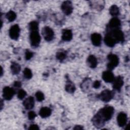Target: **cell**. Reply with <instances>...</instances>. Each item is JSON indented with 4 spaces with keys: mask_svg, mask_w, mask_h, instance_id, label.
<instances>
[{
    "mask_svg": "<svg viewBox=\"0 0 130 130\" xmlns=\"http://www.w3.org/2000/svg\"><path fill=\"white\" fill-rule=\"evenodd\" d=\"M114 112V109L113 107L111 106H106L101 109L98 112L105 121H108L110 120Z\"/></svg>",
    "mask_w": 130,
    "mask_h": 130,
    "instance_id": "cell-1",
    "label": "cell"
},
{
    "mask_svg": "<svg viewBox=\"0 0 130 130\" xmlns=\"http://www.w3.org/2000/svg\"><path fill=\"white\" fill-rule=\"evenodd\" d=\"M29 39L31 46L33 47L38 46L41 41V37L38 30L31 31L29 35Z\"/></svg>",
    "mask_w": 130,
    "mask_h": 130,
    "instance_id": "cell-2",
    "label": "cell"
},
{
    "mask_svg": "<svg viewBox=\"0 0 130 130\" xmlns=\"http://www.w3.org/2000/svg\"><path fill=\"white\" fill-rule=\"evenodd\" d=\"M108 59L109 62L107 64V68L110 70L114 69L119 63V58L118 56L115 54H109L108 56Z\"/></svg>",
    "mask_w": 130,
    "mask_h": 130,
    "instance_id": "cell-3",
    "label": "cell"
},
{
    "mask_svg": "<svg viewBox=\"0 0 130 130\" xmlns=\"http://www.w3.org/2000/svg\"><path fill=\"white\" fill-rule=\"evenodd\" d=\"M42 33L44 39L47 41H50L53 40L54 38V31L50 27L48 26L44 27L42 29Z\"/></svg>",
    "mask_w": 130,
    "mask_h": 130,
    "instance_id": "cell-4",
    "label": "cell"
},
{
    "mask_svg": "<svg viewBox=\"0 0 130 130\" xmlns=\"http://www.w3.org/2000/svg\"><path fill=\"white\" fill-rule=\"evenodd\" d=\"M113 92L108 89H106L103 91L99 95L100 99L104 102L110 101L113 97Z\"/></svg>",
    "mask_w": 130,
    "mask_h": 130,
    "instance_id": "cell-5",
    "label": "cell"
},
{
    "mask_svg": "<svg viewBox=\"0 0 130 130\" xmlns=\"http://www.w3.org/2000/svg\"><path fill=\"white\" fill-rule=\"evenodd\" d=\"M20 30L19 26L17 24L12 26L9 30V36L10 38L13 40H17L19 36Z\"/></svg>",
    "mask_w": 130,
    "mask_h": 130,
    "instance_id": "cell-6",
    "label": "cell"
},
{
    "mask_svg": "<svg viewBox=\"0 0 130 130\" xmlns=\"http://www.w3.org/2000/svg\"><path fill=\"white\" fill-rule=\"evenodd\" d=\"M110 34L113 37L116 43L121 42L124 41V35L121 30L118 29H113Z\"/></svg>",
    "mask_w": 130,
    "mask_h": 130,
    "instance_id": "cell-7",
    "label": "cell"
},
{
    "mask_svg": "<svg viewBox=\"0 0 130 130\" xmlns=\"http://www.w3.org/2000/svg\"><path fill=\"white\" fill-rule=\"evenodd\" d=\"M62 12L67 15H69L72 13L73 6L70 1H64L62 3L61 6Z\"/></svg>",
    "mask_w": 130,
    "mask_h": 130,
    "instance_id": "cell-8",
    "label": "cell"
},
{
    "mask_svg": "<svg viewBox=\"0 0 130 130\" xmlns=\"http://www.w3.org/2000/svg\"><path fill=\"white\" fill-rule=\"evenodd\" d=\"M15 94L14 90L10 87L6 86L3 90V98L6 100H10Z\"/></svg>",
    "mask_w": 130,
    "mask_h": 130,
    "instance_id": "cell-9",
    "label": "cell"
},
{
    "mask_svg": "<svg viewBox=\"0 0 130 130\" xmlns=\"http://www.w3.org/2000/svg\"><path fill=\"white\" fill-rule=\"evenodd\" d=\"M105 121L104 119L99 113H98L92 118L93 124L97 128H100L103 126L105 124Z\"/></svg>",
    "mask_w": 130,
    "mask_h": 130,
    "instance_id": "cell-10",
    "label": "cell"
},
{
    "mask_svg": "<svg viewBox=\"0 0 130 130\" xmlns=\"http://www.w3.org/2000/svg\"><path fill=\"white\" fill-rule=\"evenodd\" d=\"M127 115L124 112H120L117 117V121L118 125L120 127L124 126L127 122Z\"/></svg>",
    "mask_w": 130,
    "mask_h": 130,
    "instance_id": "cell-11",
    "label": "cell"
},
{
    "mask_svg": "<svg viewBox=\"0 0 130 130\" xmlns=\"http://www.w3.org/2000/svg\"><path fill=\"white\" fill-rule=\"evenodd\" d=\"M113 82V88L117 90H120L123 85V79L122 77L120 76L117 77L116 78H114Z\"/></svg>",
    "mask_w": 130,
    "mask_h": 130,
    "instance_id": "cell-12",
    "label": "cell"
},
{
    "mask_svg": "<svg viewBox=\"0 0 130 130\" xmlns=\"http://www.w3.org/2000/svg\"><path fill=\"white\" fill-rule=\"evenodd\" d=\"M91 40L93 45L99 46L102 42L101 35L98 33H93L91 36Z\"/></svg>",
    "mask_w": 130,
    "mask_h": 130,
    "instance_id": "cell-13",
    "label": "cell"
},
{
    "mask_svg": "<svg viewBox=\"0 0 130 130\" xmlns=\"http://www.w3.org/2000/svg\"><path fill=\"white\" fill-rule=\"evenodd\" d=\"M103 79L107 83L112 82L114 79V76L113 74L110 71H106L102 74Z\"/></svg>",
    "mask_w": 130,
    "mask_h": 130,
    "instance_id": "cell-14",
    "label": "cell"
},
{
    "mask_svg": "<svg viewBox=\"0 0 130 130\" xmlns=\"http://www.w3.org/2000/svg\"><path fill=\"white\" fill-rule=\"evenodd\" d=\"M23 105L25 108L26 109L29 110L32 109L35 105V101L34 98L32 96H29L23 101Z\"/></svg>",
    "mask_w": 130,
    "mask_h": 130,
    "instance_id": "cell-15",
    "label": "cell"
},
{
    "mask_svg": "<svg viewBox=\"0 0 130 130\" xmlns=\"http://www.w3.org/2000/svg\"><path fill=\"white\" fill-rule=\"evenodd\" d=\"M104 42L107 46L110 47H113L116 43V42L110 34H107L105 36L104 38Z\"/></svg>",
    "mask_w": 130,
    "mask_h": 130,
    "instance_id": "cell-16",
    "label": "cell"
},
{
    "mask_svg": "<svg viewBox=\"0 0 130 130\" xmlns=\"http://www.w3.org/2000/svg\"><path fill=\"white\" fill-rule=\"evenodd\" d=\"M73 37V33L70 29H64L62 32V39L64 41H70Z\"/></svg>",
    "mask_w": 130,
    "mask_h": 130,
    "instance_id": "cell-17",
    "label": "cell"
},
{
    "mask_svg": "<svg viewBox=\"0 0 130 130\" xmlns=\"http://www.w3.org/2000/svg\"><path fill=\"white\" fill-rule=\"evenodd\" d=\"M109 25L110 28L113 29H118L120 26V21L117 18H113L110 20Z\"/></svg>",
    "mask_w": 130,
    "mask_h": 130,
    "instance_id": "cell-18",
    "label": "cell"
},
{
    "mask_svg": "<svg viewBox=\"0 0 130 130\" xmlns=\"http://www.w3.org/2000/svg\"><path fill=\"white\" fill-rule=\"evenodd\" d=\"M87 63L89 67L91 68H95L98 64L96 58L93 55H89L87 59Z\"/></svg>",
    "mask_w": 130,
    "mask_h": 130,
    "instance_id": "cell-19",
    "label": "cell"
},
{
    "mask_svg": "<svg viewBox=\"0 0 130 130\" xmlns=\"http://www.w3.org/2000/svg\"><path fill=\"white\" fill-rule=\"evenodd\" d=\"M51 114V110L48 107H42L39 111V115L42 118L49 117Z\"/></svg>",
    "mask_w": 130,
    "mask_h": 130,
    "instance_id": "cell-20",
    "label": "cell"
},
{
    "mask_svg": "<svg viewBox=\"0 0 130 130\" xmlns=\"http://www.w3.org/2000/svg\"><path fill=\"white\" fill-rule=\"evenodd\" d=\"M11 70L13 74H18L20 71L21 67L18 63L15 62H12L11 65Z\"/></svg>",
    "mask_w": 130,
    "mask_h": 130,
    "instance_id": "cell-21",
    "label": "cell"
},
{
    "mask_svg": "<svg viewBox=\"0 0 130 130\" xmlns=\"http://www.w3.org/2000/svg\"><path fill=\"white\" fill-rule=\"evenodd\" d=\"M65 89L69 93H73L75 90V86L71 81H68L66 85Z\"/></svg>",
    "mask_w": 130,
    "mask_h": 130,
    "instance_id": "cell-22",
    "label": "cell"
},
{
    "mask_svg": "<svg viewBox=\"0 0 130 130\" xmlns=\"http://www.w3.org/2000/svg\"><path fill=\"white\" fill-rule=\"evenodd\" d=\"M109 12L112 16H115L119 14V10L118 7L116 5H112L110 8Z\"/></svg>",
    "mask_w": 130,
    "mask_h": 130,
    "instance_id": "cell-23",
    "label": "cell"
},
{
    "mask_svg": "<svg viewBox=\"0 0 130 130\" xmlns=\"http://www.w3.org/2000/svg\"><path fill=\"white\" fill-rule=\"evenodd\" d=\"M6 17L10 22H12L16 19V14L14 11H10L6 14Z\"/></svg>",
    "mask_w": 130,
    "mask_h": 130,
    "instance_id": "cell-24",
    "label": "cell"
},
{
    "mask_svg": "<svg viewBox=\"0 0 130 130\" xmlns=\"http://www.w3.org/2000/svg\"><path fill=\"white\" fill-rule=\"evenodd\" d=\"M38 23L36 21H31L29 24V28L30 31L38 30Z\"/></svg>",
    "mask_w": 130,
    "mask_h": 130,
    "instance_id": "cell-25",
    "label": "cell"
},
{
    "mask_svg": "<svg viewBox=\"0 0 130 130\" xmlns=\"http://www.w3.org/2000/svg\"><path fill=\"white\" fill-rule=\"evenodd\" d=\"M56 56L57 59H58L60 61H62L66 58L67 53H66L64 51L58 52L56 53Z\"/></svg>",
    "mask_w": 130,
    "mask_h": 130,
    "instance_id": "cell-26",
    "label": "cell"
},
{
    "mask_svg": "<svg viewBox=\"0 0 130 130\" xmlns=\"http://www.w3.org/2000/svg\"><path fill=\"white\" fill-rule=\"evenodd\" d=\"M23 76L26 79H30L32 76L31 70L28 68H25L23 71Z\"/></svg>",
    "mask_w": 130,
    "mask_h": 130,
    "instance_id": "cell-27",
    "label": "cell"
},
{
    "mask_svg": "<svg viewBox=\"0 0 130 130\" xmlns=\"http://www.w3.org/2000/svg\"><path fill=\"white\" fill-rule=\"evenodd\" d=\"M26 95V92L23 89H20L17 93V97L20 100H22Z\"/></svg>",
    "mask_w": 130,
    "mask_h": 130,
    "instance_id": "cell-28",
    "label": "cell"
},
{
    "mask_svg": "<svg viewBox=\"0 0 130 130\" xmlns=\"http://www.w3.org/2000/svg\"><path fill=\"white\" fill-rule=\"evenodd\" d=\"M36 98L38 101L42 102L44 99V95L41 91H38L36 93Z\"/></svg>",
    "mask_w": 130,
    "mask_h": 130,
    "instance_id": "cell-29",
    "label": "cell"
},
{
    "mask_svg": "<svg viewBox=\"0 0 130 130\" xmlns=\"http://www.w3.org/2000/svg\"><path fill=\"white\" fill-rule=\"evenodd\" d=\"M33 56V53L32 52L29 51V50H26L25 52V57L26 60H29Z\"/></svg>",
    "mask_w": 130,
    "mask_h": 130,
    "instance_id": "cell-30",
    "label": "cell"
},
{
    "mask_svg": "<svg viewBox=\"0 0 130 130\" xmlns=\"http://www.w3.org/2000/svg\"><path fill=\"white\" fill-rule=\"evenodd\" d=\"M36 116V114L34 111H29L28 113V117L29 120H32L34 119Z\"/></svg>",
    "mask_w": 130,
    "mask_h": 130,
    "instance_id": "cell-31",
    "label": "cell"
},
{
    "mask_svg": "<svg viewBox=\"0 0 130 130\" xmlns=\"http://www.w3.org/2000/svg\"><path fill=\"white\" fill-rule=\"evenodd\" d=\"M101 86V82L99 81L96 80L94 82L93 84V87L94 88H99Z\"/></svg>",
    "mask_w": 130,
    "mask_h": 130,
    "instance_id": "cell-32",
    "label": "cell"
},
{
    "mask_svg": "<svg viewBox=\"0 0 130 130\" xmlns=\"http://www.w3.org/2000/svg\"><path fill=\"white\" fill-rule=\"evenodd\" d=\"M28 129H31V130H38V129H39V127L36 124H31L30 125Z\"/></svg>",
    "mask_w": 130,
    "mask_h": 130,
    "instance_id": "cell-33",
    "label": "cell"
},
{
    "mask_svg": "<svg viewBox=\"0 0 130 130\" xmlns=\"http://www.w3.org/2000/svg\"><path fill=\"white\" fill-rule=\"evenodd\" d=\"M21 82H20L19 81H15V82H14V86H15V87H20V86H21Z\"/></svg>",
    "mask_w": 130,
    "mask_h": 130,
    "instance_id": "cell-34",
    "label": "cell"
},
{
    "mask_svg": "<svg viewBox=\"0 0 130 130\" xmlns=\"http://www.w3.org/2000/svg\"><path fill=\"white\" fill-rule=\"evenodd\" d=\"M74 129H83V127H82V126H81L80 125H76L74 128Z\"/></svg>",
    "mask_w": 130,
    "mask_h": 130,
    "instance_id": "cell-35",
    "label": "cell"
},
{
    "mask_svg": "<svg viewBox=\"0 0 130 130\" xmlns=\"http://www.w3.org/2000/svg\"><path fill=\"white\" fill-rule=\"evenodd\" d=\"M1 109H2V107H3V101H2V100H1Z\"/></svg>",
    "mask_w": 130,
    "mask_h": 130,
    "instance_id": "cell-36",
    "label": "cell"
},
{
    "mask_svg": "<svg viewBox=\"0 0 130 130\" xmlns=\"http://www.w3.org/2000/svg\"><path fill=\"white\" fill-rule=\"evenodd\" d=\"M1 69H2V72H1V76H2V75H3V68H2V67L1 68Z\"/></svg>",
    "mask_w": 130,
    "mask_h": 130,
    "instance_id": "cell-37",
    "label": "cell"
}]
</instances>
